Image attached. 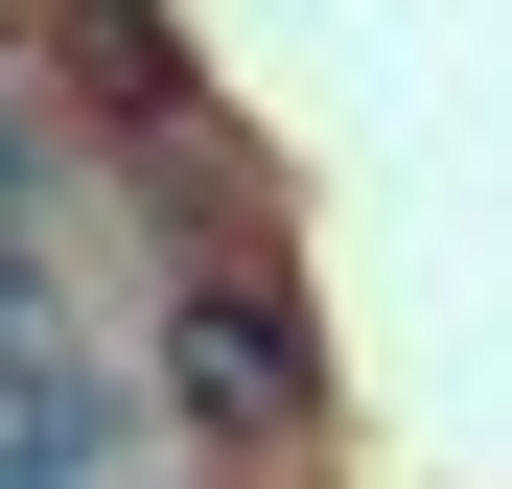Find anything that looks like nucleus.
Here are the masks:
<instances>
[{"instance_id": "1", "label": "nucleus", "mask_w": 512, "mask_h": 489, "mask_svg": "<svg viewBox=\"0 0 512 489\" xmlns=\"http://www.w3.org/2000/svg\"><path fill=\"white\" fill-rule=\"evenodd\" d=\"M163 396L256 466V443H303L326 420V350H303V280H256V257H187L163 280Z\"/></svg>"}]
</instances>
